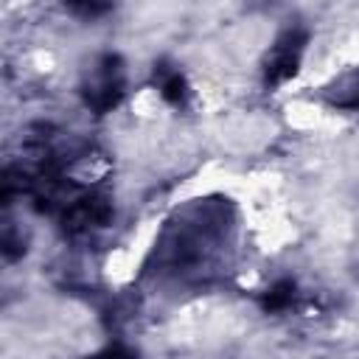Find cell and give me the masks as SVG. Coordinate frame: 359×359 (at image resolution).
<instances>
[{
  "label": "cell",
  "instance_id": "6da1fadb",
  "mask_svg": "<svg viewBox=\"0 0 359 359\" xmlns=\"http://www.w3.org/2000/svg\"><path fill=\"white\" fill-rule=\"evenodd\" d=\"M65 8L84 20H98L112 8V0H65Z\"/></svg>",
  "mask_w": 359,
  "mask_h": 359
}]
</instances>
